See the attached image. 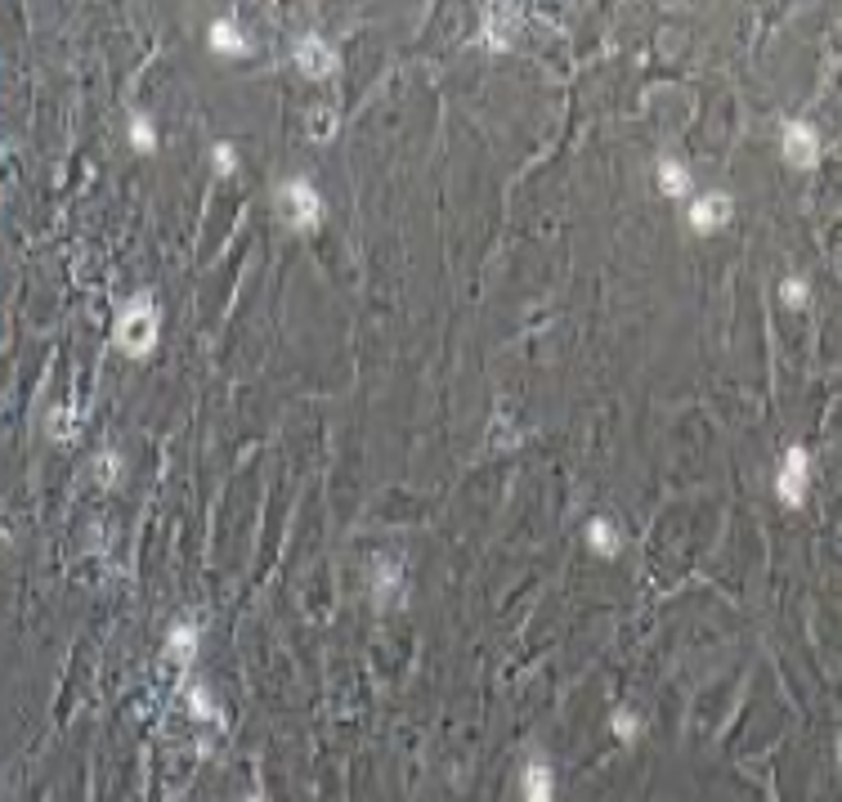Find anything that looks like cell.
<instances>
[{
    "label": "cell",
    "instance_id": "obj_1",
    "mask_svg": "<svg viewBox=\"0 0 842 802\" xmlns=\"http://www.w3.org/2000/svg\"><path fill=\"white\" fill-rule=\"evenodd\" d=\"M158 341H162V309L153 292H135L112 318V346L116 355H126L135 364L158 355Z\"/></svg>",
    "mask_w": 842,
    "mask_h": 802
},
{
    "label": "cell",
    "instance_id": "obj_2",
    "mask_svg": "<svg viewBox=\"0 0 842 802\" xmlns=\"http://www.w3.org/2000/svg\"><path fill=\"white\" fill-rule=\"evenodd\" d=\"M274 211H278L283 229H292V234H318L323 220H327V202L314 189V180H305V175H287L274 189Z\"/></svg>",
    "mask_w": 842,
    "mask_h": 802
},
{
    "label": "cell",
    "instance_id": "obj_3",
    "mask_svg": "<svg viewBox=\"0 0 842 802\" xmlns=\"http://www.w3.org/2000/svg\"><path fill=\"white\" fill-rule=\"evenodd\" d=\"M775 502L789 507V511H802L811 502V489H815V457L807 444H784L780 463H775Z\"/></svg>",
    "mask_w": 842,
    "mask_h": 802
},
{
    "label": "cell",
    "instance_id": "obj_4",
    "mask_svg": "<svg viewBox=\"0 0 842 802\" xmlns=\"http://www.w3.org/2000/svg\"><path fill=\"white\" fill-rule=\"evenodd\" d=\"M775 144H780V158L789 171H815L824 158V140H820L815 122H807V118H784Z\"/></svg>",
    "mask_w": 842,
    "mask_h": 802
},
{
    "label": "cell",
    "instance_id": "obj_5",
    "mask_svg": "<svg viewBox=\"0 0 842 802\" xmlns=\"http://www.w3.org/2000/svg\"><path fill=\"white\" fill-rule=\"evenodd\" d=\"M731 220H736V197L727 189H699L686 202V224H690V234H699V238H717Z\"/></svg>",
    "mask_w": 842,
    "mask_h": 802
},
{
    "label": "cell",
    "instance_id": "obj_6",
    "mask_svg": "<svg viewBox=\"0 0 842 802\" xmlns=\"http://www.w3.org/2000/svg\"><path fill=\"white\" fill-rule=\"evenodd\" d=\"M408 601V565L399 551H382L373 560V610L377 615H395Z\"/></svg>",
    "mask_w": 842,
    "mask_h": 802
},
{
    "label": "cell",
    "instance_id": "obj_7",
    "mask_svg": "<svg viewBox=\"0 0 842 802\" xmlns=\"http://www.w3.org/2000/svg\"><path fill=\"white\" fill-rule=\"evenodd\" d=\"M292 63H296V72H301L305 81H332V77L341 72V54H336L332 41L318 37V32L296 37V45H292Z\"/></svg>",
    "mask_w": 842,
    "mask_h": 802
},
{
    "label": "cell",
    "instance_id": "obj_8",
    "mask_svg": "<svg viewBox=\"0 0 842 802\" xmlns=\"http://www.w3.org/2000/svg\"><path fill=\"white\" fill-rule=\"evenodd\" d=\"M520 802H560V780H556V762L547 758V749H529L520 762Z\"/></svg>",
    "mask_w": 842,
    "mask_h": 802
},
{
    "label": "cell",
    "instance_id": "obj_9",
    "mask_svg": "<svg viewBox=\"0 0 842 802\" xmlns=\"http://www.w3.org/2000/svg\"><path fill=\"white\" fill-rule=\"evenodd\" d=\"M655 189H659L668 202H690V197L699 193L690 162L677 158V153H659V162H655Z\"/></svg>",
    "mask_w": 842,
    "mask_h": 802
},
{
    "label": "cell",
    "instance_id": "obj_10",
    "mask_svg": "<svg viewBox=\"0 0 842 802\" xmlns=\"http://www.w3.org/2000/svg\"><path fill=\"white\" fill-rule=\"evenodd\" d=\"M206 50L215 59H247L252 54V41H247V28L237 23L233 14H215L206 23Z\"/></svg>",
    "mask_w": 842,
    "mask_h": 802
},
{
    "label": "cell",
    "instance_id": "obj_11",
    "mask_svg": "<svg viewBox=\"0 0 842 802\" xmlns=\"http://www.w3.org/2000/svg\"><path fill=\"white\" fill-rule=\"evenodd\" d=\"M520 37H525V14H520V10L494 6V10L485 14V45H489V50L507 54V50L520 45Z\"/></svg>",
    "mask_w": 842,
    "mask_h": 802
},
{
    "label": "cell",
    "instance_id": "obj_12",
    "mask_svg": "<svg viewBox=\"0 0 842 802\" xmlns=\"http://www.w3.org/2000/svg\"><path fill=\"white\" fill-rule=\"evenodd\" d=\"M582 542L591 547V556L600 560H615L623 551V525L615 516H591L587 529H582Z\"/></svg>",
    "mask_w": 842,
    "mask_h": 802
},
{
    "label": "cell",
    "instance_id": "obj_13",
    "mask_svg": "<svg viewBox=\"0 0 842 802\" xmlns=\"http://www.w3.org/2000/svg\"><path fill=\"white\" fill-rule=\"evenodd\" d=\"M166 659L171 663H180V668H189L193 659H197V646H202V628L197 623H189V619H180V623H171L166 628Z\"/></svg>",
    "mask_w": 842,
    "mask_h": 802
},
{
    "label": "cell",
    "instance_id": "obj_14",
    "mask_svg": "<svg viewBox=\"0 0 842 802\" xmlns=\"http://www.w3.org/2000/svg\"><path fill=\"white\" fill-rule=\"evenodd\" d=\"M126 144H131V153L153 158V153L162 149V131H158V122L144 118V112H135V118L126 122Z\"/></svg>",
    "mask_w": 842,
    "mask_h": 802
},
{
    "label": "cell",
    "instance_id": "obj_15",
    "mask_svg": "<svg viewBox=\"0 0 842 802\" xmlns=\"http://www.w3.org/2000/svg\"><path fill=\"white\" fill-rule=\"evenodd\" d=\"M90 476H94V485H99V489H112L116 480L126 476L122 453H116V448H99V453L90 457Z\"/></svg>",
    "mask_w": 842,
    "mask_h": 802
},
{
    "label": "cell",
    "instance_id": "obj_16",
    "mask_svg": "<svg viewBox=\"0 0 842 802\" xmlns=\"http://www.w3.org/2000/svg\"><path fill=\"white\" fill-rule=\"evenodd\" d=\"M775 301H780L789 314H802V309L811 305V283H807V274H784V278L775 283Z\"/></svg>",
    "mask_w": 842,
    "mask_h": 802
},
{
    "label": "cell",
    "instance_id": "obj_17",
    "mask_svg": "<svg viewBox=\"0 0 842 802\" xmlns=\"http://www.w3.org/2000/svg\"><path fill=\"white\" fill-rule=\"evenodd\" d=\"M184 704H189V713L197 718V722H220L224 713H220V704L211 700V691L202 681H193V686H184Z\"/></svg>",
    "mask_w": 842,
    "mask_h": 802
},
{
    "label": "cell",
    "instance_id": "obj_18",
    "mask_svg": "<svg viewBox=\"0 0 842 802\" xmlns=\"http://www.w3.org/2000/svg\"><path fill=\"white\" fill-rule=\"evenodd\" d=\"M610 731H615V740H619V744H637V740H641V731H646V722H641V713H637V709L619 704V709L610 713Z\"/></svg>",
    "mask_w": 842,
    "mask_h": 802
},
{
    "label": "cell",
    "instance_id": "obj_19",
    "mask_svg": "<svg viewBox=\"0 0 842 802\" xmlns=\"http://www.w3.org/2000/svg\"><path fill=\"white\" fill-rule=\"evenodd\" d=\"M45 430H50V439H54V444H72V435H77V417H72V404H59V408L50 413Z\"/></svg>",
    "mask_w": 842,
    "mask_h": 802
},
{
    "label": "cell",
    "instance_id": "obj_20",
    "mask_svg": "<svg viewBox=\"0 0 842 802\" xmlns=\"http://www.w3.org/2000/svg\"><path fill=\"white\" fill-rule=\"evenodd\" d=\"M211 171H215L220 180H233V175H237V149H233L229 140H215V144H211Z\"/></svg>",
    "mask_w": 842,
    "mask_h": 802
},
{
    "label": "cell",
    "instance_id": "obj_21",
    "mask_svg": "<svg viewBox=\"0 0 842 802\" xmlns=\"http://www.w3.org/2000/svg\"><path fill=\"white\" fill-rule=\"evenodd\" d=\"M327 135H332V112L318 108V112H314V140H327Z\"/></svg>",
    "mask_w": 842,
    "mask_h": 802
},
{
    "label": "cell",
    "instance_id": "obj_22",
    "mask_svg": "<svg viewBox=\"0 0 842 802\" xmlns=\"http://www.w3.org/2000/svg\"><path fill=\"white\" fill-rule=\"evenodd\" d=\"M833 753H838V767H842V731H838V744H833Z\"/></svg>",
    "mask_w": 842,
    "mask_h": 802
},
{
    "label": "cell",
    "instance_id": "obj_23",
    "mask_svg": "<svg viewBox=\"0 0 842 802\" xmlns=\"http://www.w3.org/2000/svg\"><path fill=\"white\" fill-rule=\"evenodd\" d=\"M247 802H270V798H265V793H252V798H247Z\"/></svg>",
    "mask_w": 842,
    "mask_h": 802
}]
</instances>
